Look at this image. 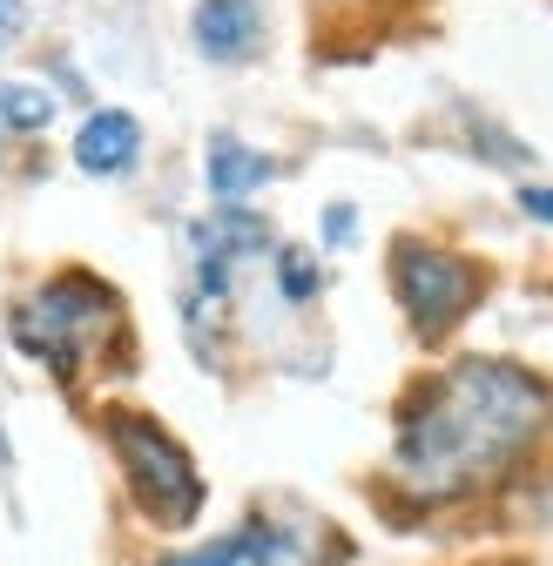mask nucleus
<instances>
[{"label": "nucleus", "mask_w": 553, "mask_h": 566, "mask_svg": "<svg viewBox=\"0 0 553 566\" xmlns=\"http://www.w3.org/2000/svg\"><path fill=\"white\" fill-rule=\"evenodd\" d=\"M21 28H28V8H21V0H0V48L21 41Z\"/></svg>", "instance_id": "nucleus-13"}, {"label": "nucleus", "mask_w": 553, "mask_h": 566, "mask_svg": "<svg viewBox=\"0 0 553 566\" xmlns=\"http://www.w3.org/2000/svg\"><path fill=\"white\" fill-rule=\"evenodd\" d=\"M276 291H284L291 304H311V297L324 291L317 256H311V250H298V243H284V250H276Z\"/></svg>", "instance_id": "nucleus-9"}, {"label": "nucleus", "mask_w": 553, "mask_h": 566, "mask_svg": "<svg viewBox=\"0 0 553 566\" xmlns=\"http://www.w3.org/2000/svg\"><path fill=\"white\" fill-rule=\"evenodd\" d=\"M520 209H526V217H533V223H546V230H553V189H540V182H526V189H520Z\"/></svg>", "instance_id": "nucleus-12"}, {"label": "nucleus", "mask_w": 553, "mask_h": 566, "mask_svg": "<svg viewBox=\"0 0 553 566\" xmlns=\"http://www.w3.org/2000/svg\"><path fill=\"white\" fill-rule=\"evenodd\" d=\"M270 176H276V163L263 149H250V142H237V135H210V169H202V182H210L217 202L243 209Z\"/></svg>", "instance_id": "nucleus-7"}, {"label": "nucleus", "mask_w": 553, "mask_h": 566, "mask_svg": "<svg viewBox=\"0 0 553 566\" xmlns=\"http://www.w3.org/2000/svg\"><path fill=\"white\" fill-rule=\"evenodd\" d=\"M102 439L122 465V485H128V506L143 513L156 533H182L196 526L202 500H210V485H202L189 446L169 432L163 418L135 411V405H108L102 411Z\"/></svg>", "instance_id": "nucleus-3"}, {"label": "nucleus", "mask_w": 553, "mask_h": 566, "mask_svg": "<svg viewBox=\"0 0 553 566\" xmlns=\"http://www.w3.org/2000/svg\"><path fill=\"white\" fill-rule=\"evenodd\" d=\"M392 297L419 344H446L487 297V270L432 237H398L392 243Z\"/></svg>", "instance_id": "nucleus-4"}, {"label": "nucleus", "mask_w": 553, "mask_h": 566, "mask_svg": "<svg viewBox=\"0 0 553 566\" xmlns=\"http://www.w3.org/2000/svg\"><path fill=\"white\" fill-rule=\"evenodd\" d=\"M61 115L48 82H0V135H48Z\"/></svg>", "instance_id": "nucleus-8"}, {"label": "nucleus", "mask_w": 553, "mask_h": 566, "mask_svg": "<svg viewBox=\"0 0 553 566\" xmlns=\"http://www.w3.org/2000/svg\"><path fill=\"white\" fill-rule=\"evenodd\" d=\"M8 459H14V452H8V432H0V465H8Z\"/></svg>", "instance_id": "nucleus-14"}, {"label": "nucleus", "mask_w": 553, "mask_h": 566, "mask_svg": "<svg viewBox=\"0 0 553 566\" xmlns=\"http://www.w3.org/2000/svg\"><path fill=\"white\" fill-rule=\"evenodd\" d=\"M358 237V209L352 202H331L324 209V243H352Z\"/></svg>", "instance_id": "nucleus-11"}, {"label": "nucleus", "mask_w": 553, "mask_h": 566, "mask_svg": "<svg viewBox=\"0 0 553 566\" xmlns=\"http://www.w3.org/2000/svg\"><path fill=\"white\" fill-rule=\"evenodd\" d=\"M67 156H75L82 176L115 182V176H128L135 163H143V122H135L128 108H88L75 142H67Z\"/></svg>", "instance_id": "nucleus-5"}, {"label": "nucleus", "mask_w": 553, "mask_h": 566, "mask_svg": "<svg viewBox=\"0 0 553 566\" xmlns=\"http://www.w3.org/2000/svg\"><path fill=\"white\" fill-rule=\"evenodd\" d=\"M14 350L34 365H48L67 391H82V378H95V365H122L128 358V311L122 291L102 283L95 270H54L34 291L14 297L8 311Z\"/></svg>", "instance_id": "nucleus-2"}, {"label": "nucleus", "mask_w": 553, "mask_h": 566, "mask_svg": "<svg viewBox=\"0 0 553 566\" xmlns=\"http://www.w3.org/2000/svg\"><path fill=\"white\" fill-rule=\"evenodd\" d=\"M156 566H263V559L250 553V539H243V533H223V539H210V546H182V553H163Z\"/></svg>", "instance_id": "nucleus-10"}, {"label": "nucleus", "mask_w": 553, "mask_h": 566, "mask_svg": "<svg viewBox=\"0 0 553 566\" xmlns=\"http://www.w3.org/2000/svg\"><path fill=\"white\" fill-rule=\"evenodd\" d=\"M553 424V378L513 358H459L398 398L392 472L419 506H452L507 479Z\"/></svg>", "instance_id": "nucleus-1"}, {"label": "nucleus", "mask_w": 553, "mask_h": 566, "mask_svg": "<svg viewBox=\"0 0 553 566\" xmlns=\"http://www.w3.org/2000/svg\"><path fill=\"white\" fill-rule=\"evenodd\" d=\"M189 34L210 61H250L263 48V14H257V0H196Z\"/></svg>", "instance_id": "nucleus-6"}]
</instances>
